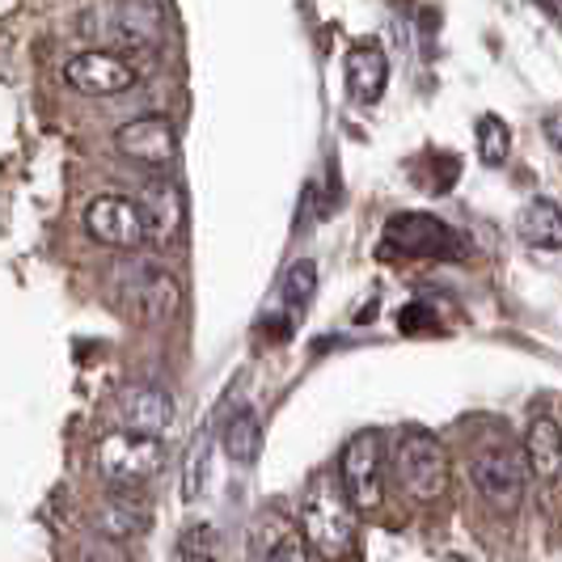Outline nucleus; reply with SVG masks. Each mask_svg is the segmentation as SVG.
Here are the masks:
<instances>
[{
	"mask_svg": "<svg viewBox=\"0 0 562 562\" xmlns=\"http://www.w3.org/2000/svg\"><path fill=\"white\" fill-rule=\"evenodd\" d=\"M537 4H541L550 18H562V0H537Z\"/></svg>",
	"mask_w": 562,
	"mask_h": 562,
	"instance_id": "obj_27",
	"label": "nucleus"
},
{
	"mask_svg": "<svg viewBox=\"0 0 562 562\" xmlns=\"http://www.w3.org/2000/svg\"><path fill=\"white\" fill-rule=\"evenodd\" d=\"M301 529L322 562H347L356 554V507L335 479L310 486V495L301 504Z\"/></svg>",
	"mask_w": 562,
	"mask_h": 562,
	"instance_id": "obj_1",
	"label": "nucleus"
},
{
	"mask_svg": "<svg viewBox=\"0 0 562 562\" xmlns=\"http://www.w3.org/2000/svg\"><path fill=\"white\" fill-rule=\"evenodd\" d=\"M250 546L258 562H313V546L305 529L280 507H262L254 516Z\"/></svg>",
	"mask_w": 562,
	"mask_h": 562,
	"instance_id": "obj_12",
	"label": "nucleus"
},
{
	"mask_svg": "<svg viewBox=\"0 0 562 562\" xmlns=\"http://www.w3.org/2000/svg\"><path fill=\"white\" fill-rule=\"evenodd\" d=\"M525 457H529V474L541 486V495L554 504L562 499V427L550 415H537L525 431Z\"/></svg>",
	"mask_w": 562,
	"mask_h": 562,
	"instance_id": "obj_14",
	"label": "nucleus"
},
{
	"mask_svg": "<svg viewBox=\"0 0 562 562\" xmlns=\"http://www.w3.org/2000/svg\"><path fill=\"white\" fill-rule=\"evenodd\" d=\"M221 449L233 465H254V457L262 449V419L254 406H241L228 415L225 431H221Z\"/></svg>",
	"mask_w": 562,
	"mask_h": 562,
	"instance_id": "obj_19",
	"label": "nucleus"
},
{
	"mask_svg": "<svg viewBox=\"0 0 562 562\" xmlns=\"http://www.w3.org/2000/svg\"><path fill=\"white\" fill-rule=\"evenodd\" d=\"M119 301L136 313L140 322H169L173 313L182 310V283L173 271L157 267V262H136L127 267L119 280Z\"/></svg>",
	"mask_w": 562,
	"mask_h": 562,
	"instance_id": "obj_9",
	"label": "nucleus"
},
{
	"mask_svg": "<svg viewBox=\"0 0 562 562\" xmlns=\"http://www.w3.org/2000/svg\"><path fill=\"white\" fill-rule=\"evenodd\" d=\"M148 525H153V507L132 486H111L106 499L93 507V533L111 541H136L148 533Z\"/></svg>",
	"mask_w": 562,
	"mask_h": 562,
	"instance_id": "obj_15",
	"label": "nucleus"
},
{
	"mask_svg": "<svg viewBox=\"0 0 562 562\" xmlns=\"http://www.w3.org/2000/svg\"><path fill=\"white\" fill-rule=\"evenodd\" d=\"M161 470H166V440H157V436L119 427L98 440V474L106 479V486L140 491L144 482H153Z\"/></svg>",
	"mask_w": 562,
	"mask_h": 562,
	"instance_id": "obj_4",
	"label": "nucleus"
},
{
	"mask_svg": "<svg viewBox=\"0 0 562 562\" xmlns=\"http://www.w3.org/2000/svg\"><path fill=\"white\" fill-rule=\"evenodd\" d=\"M338 486L356 512H376L385 499V436L376 427L356 431L338 457Z\"/></svg>",
	"mask_w": 562,
	"mask_h": 562,
	"instance_id": "obj_5",
	"label": "nucleus"
},
{
	"mask_svg": "<svg viewBox=\"0 0 562 562\" xmlns=\"http://www.w3.org/2000/svg\"><path fill=\"white\" fill-rule=\"evenodd\" d=\"M136 81H140V68L123 52H111V47L77 52L64 64V85L81 98H119V93L136 89Z\"/></svg>",
	"mask_w": 562,
	"mask_h": 562,
	"instance_id": "obj_10",
	"label": "nucleus"
},
{
	"mask_svg": "<svg viewBox=\"0 0 562 562\" xmlns=\"http://www.w3.org/2000/svg\"><path fill=\"white\" fill-rule=\"evenodd\" d=\"M342 72H347V93H351L356 102L372 106V102L385 93V81H390V56H385L381 43L360 38V43H351Z\"/></svg>",
	"mask_w": 562,
	"mask_h": 562,
	"instance_id": "obj_17",
	"label": "nucleus"
},
{
	"mask_svg": "<svg viewBox=\"0 0 562 562\" xmlns=\"http://www.w3.org/2000/svg\"><path fill=\"white\" fill-rule=\"evenodd\" d=\"M313 292H317V267H313L310 258L292 262V267H288V276H283V283H280V305H283V322H288V326L310 310Z\"/></svg>",
	"mask_w": 562,
	"mask_h": 562,
	"instance_id": "obj_21",
	"label": "nucleus"
},
{
	"mask_svg": "<svg viewBox=\"0 0 562 562\" xmlns=\"http://www.w3.org/2000/svg\"><path fill=\"white\" fill-rule=\"evenodd\" d=\"M461 237L445 221L427 212H397L381 237V258L390 262H431V258H457Z\"/></svg>",
	"mask_w": 562,
	"mask_h": 562,
	"instance_id": "obj_6",
	"label": "nucleus"
},
{
	"mask_svg": "<svg viewBox=\"0 0 562 562\" xmlns=\"http://www.w3.org/2000/svg\"><path fill=\"white\" fill-rule=\"evenodd\" d=\"M140 212L148 225V246H173L182 237V187L169 173H153L140 191Z\"/></svg>",
	"mask_w": 562,
	"mask_h": 562,
	"instance_id": "obj_13",
	"label": "nucleus"
},
{
	"mask_svg": "<svg viewBox=\"0 0 562 562\" xmlns=\"http://www.w3.org/2000/svg\"><path fill=\"white\" fill-rule=\"evenodd\" d=\"M479 153L486 166H504L512 153V132L499 114H482L479 119Z\"/></svg>",
	"mask_w": 562,
	"mask_h": 562,
	"instance_id": "obj_22",
	"label": "nucleus"
},
{
	"mask_svg": "<svg viewBox=\"0 0 562 562\" xmlns=\"http://www.w3.org/2000/svg\"><path fill=\"white\" fill-rule=\"evenodd\" d=\"M225 559V541L212 520H191L178 541H173V562H221Z\"/></svg>",
	"mask_w": 562,
	"mask_h": 562,
	"instance_id": "obj_20",
	"label": "nucleus"
},
{
	"mask_svg": "<svg viewBox=\"0 0 562 562\" xmlns=\"http://www.w3.org/2000/svg\"><path fill=\"white\" fill-rule=\"evenodd\" d=\"M77 562H132V554L123 550V541L111 537H89L77 546Z\"/></svg>",
	"mask_w": 562,
	"mask_h": 562,
	"instance_id": "obj_24",
	"label": "nucleus"
},
{
	"mask_svg": "<svg viewBox=\"0 0 562 562\" xmlns=\"http://www.w3.org/2000/svg\"><path fill=\"white\" fill-rule=\"evenodd\" d=\"M449 449L431 431L406 427L394 440V479L415 504H436L449 491Z\"/></svg>",
	"mask_w": 562,
	"mask_h": 562,
	"instance_id": "obj_2",
	"label": "nucleus"
},
{
	"mask_svg": "<svg viewBox=\"0 0 562 562\" xmlns=\"http://www.w3.org/2000/svg\"><path fill=\"white\" fill-rule=\"evenodd\" d=\"M81 225L89 233V241H98L106 250L132 254L148 246V225H144L140 199L132 195H93L85 203Z\"/></svg>",
	"mask_w": 562,
	"mask_h": 562,
	"instance_id": "obj_8",
	"label": "nucleus"
},
{
	"mask_svg": "<svg viewBox=\"0 0 562 562\" xmlns=\"http://www.w3.org/2000/svg\"><path fill=\"white\" fill-rule=\"evenodd\" d=\"M520 241L533 250H562V207L554 199H533L520 212Z\"/></svg>",
	"mask_w": 562,
	"mask_h": 562,
	"instance_id": "obj_18",
	"label": "nucleus"
},
{
	"mask_svg": "<svg viewBox=\"0 0 562 562\" xmlns=\"http://www.w3.org/2000/svg\"><path fill=\"white\" fill-rule=\"evenodd\" d=\"M207 449H212V440H207V436H199L195 445L187 449V457H182V499H187V504H195L199 495H203V474H207Z\"/></svg>",
	"mask_w": 562,
	"mask_h": 562,
	"instance_id": "obj_23",
	"label": "nucleus"
},
{
	"mask_svg": "<svg viewBox=\"0 0 562 562\" xmlns=\"http://www.w3.org/2000/svg\"><path fill=\"white\" fill-rule=\"evenodd\" d=\"M546 140H550L562 153V106H559V111L546 114Z\"/></svg>",
	"mask_w": 562,
	"mask_h": 562,
	"instance_id": "obj_26",
	"label": "nucleus"
},
{
	"mask_svg": "<svg viewBox=\"0 0 562 562\" xmlns=\"http://www.w3.org/2000/svg\"><path fill=\"white\" fill-rule=\"evenodd\" d=\"M119 419L132 431H144V436H157L166 440L169 427H173V397L157 385H123L119 394Z\"/></svg>",
	"mask_w": 562,
	"mask_h": 562,
	"instance_id": "obj_16",
	"label": "nucleus"
},
{
	"mask_svg": "<svg viewBox=\"0 0 562 562\" xmlns=\"http://www.w3.org/2000/svg\"><path fill=\"white\" fill-rule=\"evenodd\" d=\"M470 482L482 495V504L512 516L525 504V482H529V457L512 440H491L470 457Z\"/></svg>",
	"mask_w": 562,
	"mask_h": 562,
	"instance_id": "obj_3",
	"label": "nucleus"
},
{
	"mask_svg": "<svg viewBox=\"0 0 562 562\" xmlns=\"http://www.w3.org/2000/svg\"><path fill=\"white\" fill-rule=\"evenodd\" d=\"M114 148L148 173H169L178 161V127L169 114H140L114 132Z\"/></svg>",
	"mask_w": 562,
	"mask_h": 562,
	"instance_id": "obj_11",
	"label": "nucleus"
},
{
	"mask_svg": "<svg viewBox=\"0 0 562 562\" xmlns=\"http://www.w3.org/2000/svg\"><path fill=\"white\" fill-rule=\"evenodd\" d=\"M397 326H402L406 335H440V317L431 313V305H423V301L406 305L402 317H397Z\"/></svg>",
	"mask_w": 562,
	"mask_h": 562,
	"instance_id": "obj_25",
	"label": "nucleus"
},
{
	"mask_svg": "<svg viewBox=\"0 0 562 562\" xmlns=\"http://www.w3.org/2000/svg\"><path fill=\"white\" fill-rule=\"evenodd\" d=\"M102 26L93 34L102 43H111V52H157L166 38V13L161 0H114L106 9H98Z\"/></svg>",
	"mask_w": 562,
	"mask_h": 562,
	"instance_id": "obj_7",
	"label": "nucleus"
}]
</instances>
